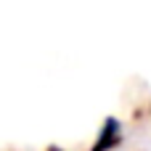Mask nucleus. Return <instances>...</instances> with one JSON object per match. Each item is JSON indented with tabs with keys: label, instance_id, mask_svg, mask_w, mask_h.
<instances>
[{
	"label": "nucleus",
	"instance_id": "f257e3e1",
	"mask_svg": "<svg viewBox=\"0 0 151 151\" xmlns=\"http://www.w3.org/2000/svg\"><path fill=\"white\" fill-rule=\"evenodd\" d=\"M125 143V125L119 117H106L96 133V141L90 151H117Z\"/></svg>",
	"mask_w": 151,
	"mask_h": 151
}]
</instances>
